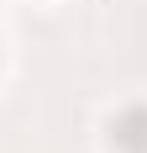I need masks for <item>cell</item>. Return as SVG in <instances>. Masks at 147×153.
Segmentation results:
<instances>
[{
  "mask_svg": "<svg viewBox=\"0 0 147 153\" xmlns=\"http://www.w3.org/2000/svg\"><path fill=\"white\" fill-rule=\"evenodd\" d=\"M110 148L116 153H147V100H132L110 116Z\"/></svg>",
  "mask_w": 147,
  "mask_h": 153,
  "instance_id": "6da1fadb",
  "label": "cell"
}]
</instances>
